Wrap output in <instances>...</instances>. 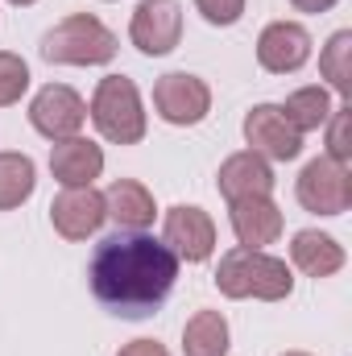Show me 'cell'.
Masks as SVG:
<instances>
[{"label": "cell", "instance_id": "6da1fadb", "mask_svg": "<svg viewBox=\"0 0 352 356\" xmlns=\"http://www.w3.org/2000/svg\"><path fill=\"white\" fill-rule=\"evenodd\" d=\"M91 294L120 319L154 315L175 290L178 257L150 232H112L91 253Z\"/></svg>", "mask_w": 352, "mask_h": 356}, {"label": "cell", "instance_id": "7a4b0ae2", "mask_svg": "<svg viewBox=\"0 0 352 356\" xmlns=\"http://www.w3.org/2000/svg\"><path fill=\"white\" fill-rule=\"evenodd\" d=\"M216 286L224 298H262V302H282L290 298L294 290V277H290V266L269 257L262 249H228L220 257V269H216Z\"/></svg>", "mask_w": 352, "mask_h": 356}, {"label": "cell", "instance_id": "3957f363", "mask_svg": "<svg viewBox=\"0 0 352 356\" xmlns=\"http://www.w3.org/2000/svg\"><path fill=\"white\" fill-rule=\"evenodd\" d=\"M42 58L63 67H104L116 58V33L99 17L75 13L42 38Z\"/></svg>", "mask_w": 352, "mask_h": 356}, {"label": "cell", "instance_id": "277c9868", "mask_svg": "<svg viewBox=\"0 0 352 356\" xmlns=\"http://www.w3.org/2000/svg\"><path fill=\"white\" fill-rule=\"evenodd\" d=\"M88 116H91V124L99 129V137L112 141V145H137L145 137L141 91H137L133 79H125V75H108V79L95 83Z\"/></svg>", "mask_w": 352, "mask_h": 356}, {"label": "cell", "instance_id": "5b68a950", "mask_svg": "<svg viewBox=\"0 0 352 356\" xmlns=\"http://www.w3.org/2000/svg\"><path fill=\"white\" fill-rule=\"evenodd\" d=\"M298 203L315 216H344L352 207V175L349 166L332 162L328 154L307 162L303 175H298Z\"/></svg>", "mask_w": 352, "mask_h": 356}, {"label": "cell", "instance_id": "8992f818", "mask_svg": "<svg viewBox=\"0 0 352 356\" xmlns=\"http://www.w3.org/2000/svg\"><path fill=\"white\" fill-rule=\"evenodd\" d=\"M83 120H88V104H83L79 91L67 88V83H46L33 95V104H29V124L42 137H50V141L79 137Z\"/></svg>", "mask_w": 352, "mask_h": 356}, {"label": "cell", "instance_id": "52a82bcc", "mask_svg": "<svg viewBox=\"0 0 352 356\" xmlns=\"http://www.w3.org/2000/svg\"><path fill=\"white\" fill-rule=\"evenodd\" d=\"M154 108L166 124H199L211 112V88L191 71H170L154 83Z\"/></svg>", "mask_w": 352, "mask_h": 356}, {"label": "cell", "instance_id": "ba28073f", "mask_svg": "<svg viewBox=\"0 0 352 356\" xmlns=\"http://www.w3.org/2000/svg\"><path fill=\"white\" fill-rule=\"evenodd\" d=\"M129 38L141 54L162 58L182 38V4L178 0H141L129 21Z\"/></svg>", "mask_w": 352, "mask_h": 356}, {"label": "cell", "instance_id": "9c48e42d", "mask_svg": "<svg viewBox=\"0 0 352 356\" xmlns=\"http://www.w3.org/2000/svg\"><path fill=\"white\" fill-rule=\"evenodd\" d=\"M162 245L175 253L178 261L199 266V261H207L216 253V224H211V216L203 207L178 203V207L166 211V220H162Z\"/></svg>", "mask_w": 352, "mask_h": 356}, {"label": "cell", "instance_id": "30bf717a", "mask_svg": "<svg viewBox=\"0 0 352 356\" xmlns=\"http://www.w3.org/2000/svg\"><path fill=\"white\" fill-rule=\"evenodd\" d=\"M245 141L265 162H294L303 154V133L290 129L278 104H257L245 112Z\"/></svg>", "mask_w": 352, "mask_h": 356}, {"label": "cell", "instance_id": "8fae6325", "mask_svg": "<svg viewBox=\"0 0 352 356\" xmlns=\"http://www.w3.org/2000/svg\"><path fill=\"white\" fill-rule=\"evenodd\" d=\"M104 220V195L95 186H63V195L50 203V224L63 241H88Z\"/></svg>", "mask_w": 352, "mask_h": 356}, {"label": "cell", "instance_id": "7c38bea8", "mask_svg": "<svg viewBox=\"0 0 352 356\" xmlns=\"http://www.w3.org/2000/svg\"><path fill=\"white\" fill-rule=\"evenodd\" d=\"M311 58V33L298 21H273L257 38V63L269 75H294Z\"/></svg>", "mask_w": 352, "mask_h": 356}, {"label": "cell", "instance_id": "4fadbf2b", "mask_svg": "<svg viewBox=\"0 0 352 356\" xmlns=\"http://www.w3.org/2000/svg\"><path fill=\"white\" fill-rule=\"evenodd\" d=\"M228 220L245 249H265L282 236V207L269 195H249V199L228 203Z\"/></svg>", "mask_w": 352, "mask_h": 356}, {"label": "cell", "instance_id": "5bb4252c", "mask_svg": "<svg viewBox=\"0 0 352 356\" xmlns=\"http://www.w3.org/2000/svg\"><path fill=\"white\" fill-rule=\"evenodd\" d=\"M104 216H108L120 232H145V228L154 224L158 207H154V195H150L141 182L116 178V182L104 191Z\"/></svg>", "mask_w": 352, "mask_h": 356}, {"label": "cell", "instance_id": "9a60e30c", "mask_svg": "<svg viewBox=\"0 0 352 356\" xmlns=\"http://www.w3.org/2000/svg\"><path fill=\"white\" fill-rule=\"evenodd\" d=\"M104 170V149L88 141V137H67L54 141L50 149V175L58 178L63 186H91Z\"/></svg>", "mask_w": 352, "mask_h": 356}, {"label": "cell", "instance_id": "2e32d148", "mask_svg": "<svg viewBox=\"0 0 352 356\" xmlns=\"http://www.w3.org/2000/svg\"><path fill=\"white\" fill-rule=\"evenodd\" d=\"M216 182H220V195L228 203H237V199H249V195H269L273 191V170H269V162H265L262 154L241 149V154H232L220 166Z\"/></svg>", "mask_w": 352, "mask_h": 356}, {"label": "cell", "instance_id": "e0dca14e", "mask_svg": "<svg viewBox=\"0 0 352 356\" xmlns=\"http://www.w3.org/2000/svg\"><path fill=\"white\" fill-rule=\"evenodd\" d=\"M290 261L307 277H332V273L344 269V245L336 236L319 232V228H303L290 241Z\"/></svg>", "mask_w": 352, "mask_h": 356}, {"label": "cell", "instance_id": "ac0fdd59", "mask_svg": "<svg viewBox=\"0 0 352 356\" xmlns=\"http://www.w3.org/2000/svg\"><path fill=\"white\" fill-rule=\"evenodd\" d=\"M186 356H228V319L220 311H195L182 327Z\"/></svg>", "mask_w": 352, "mask_h": 356}, {"label": "cell", "instance_id": "d6986e66", "mask_svg": "<svg viewBox=\"0 0 352 356\" xmlns=\"http://www.w3.org/2000/svg\"><path fill=\"white\" fill-rule=\"evenodd\" d=\"M282 116L290 120L294 133H315L332 116V95H328V88H298L282 104Z\"/></svg>", "mask_w": 352, "mask_h": 356}, {"label": "cell", "instance_id": "ffe728a7", "mask_svg": "<svg viewBox=\"0 0 352 356\" xmlns=\"http://www.w3.org/2000/svg\"><path fill=\"white\" fill-rule=\"evenodd\" d=\"M38 186V170L29 154H0V211L21 207Z\"/></svg>", "mask_w": 352, "mask_h": 356}, {"label": "cell", "instance_id": "44dd1931", "mask_svg": "<svg viewBox=\"0 0 352 356\" xmlns=\"http://www.w3.org/2000/svg\"><path fill=\"white\" fill-rule=\"evenodd\" d=\"M319 75L340 91V95L352 91V33L349 29L332 33V42L323 46V54H319Z\"/></svg>", "mask_w": 352, "mask_h": 356}, {"label": "cell", "instance_id": "7402d4cb", "mask_svg": "<svg viewBox=\"0 0 352 356\" xmlns=\"http://www.w3.org/2000/svg\"><path fill=\"white\" fill-rule=\"evenodd\" d=\"M25 88H29V67H25V58L13 54V50H0V108L17 104V99L25 95Z\"/></svg>", "mask_w": 352, "mask_h": 356}, {"label": "cell", "instance_id": "603a6c76", "mask_svg": "<svg viewBox=\"0 0 352 356\" xmlns=\"http://www.w3.org/2000/svg\"><path fill=\"white\" fill-rule=\"evenodd\" d=\"M349 124H352V108H349V104L332 108V116H328V158H332V162H340V166H349V158H352Z\"/></svg>", "mask_w": 352, "mask_h": 356}, {"label": "cell", "instance_id": "cb8c5ba5", "mask_svg": "<svg viewBox=\"0 0 352 356\" xmlns=\"http://www.w3.org/2000/svg\"><path fill=\"white\" fill-rule=\"evenodd\" d=\"M207 25H237L245 17V0H195Z\"/></svg>", "mask_w": 352, "mask_h": 356}, {"label": "cell", "instance_id": "d4e9b609", "mask_svg": "<svg viewBox=\"0 0 352 356\" xmlns=\"http://www.w3.org/2000/svg\"><path fill=\"white\" fill-rule=\"evenodd\" d=\"M116 356H170V353H166L158 340H133V344H125Z\"/></svg>", "mask_w": 352, "mask_h": 356}, {"label": "cell", "instance_id": "484cf974", "mask_svg": "<svg viewBox=\"0 0 352 356\" xmlns=\"http://www.w3.org/2000/svg\"><path fill=\"white\" fill-rule=\"evenodd\" d=\"M290 4H294L298 13H328L336 0H290Z\"/></svg>", "mask_w": 352, "mask_h": 356}, {"label": "cell", "instance_id": "4316f807", "mask_svg": "<svg viewBox=\"0 0 352 356\" xmlns=\"http://www.w3.org/2000/svg\"><path fill=\"white\" fill-rule=\"evenodd\" d=\"M8 4H17V8H25V4H33V0H8Z\"/></svg>", "mask_w": 352, "mask_h": 356}, {"label": "cell", "instance_id": "83f0119b", "mask_svg": "<svg viewBox=\"0 0 352 356\" xmlns=\"http://www.w3.org/2000/svg\"><path fill=\"white\" fill-rule=\"evenodd\" d=\"M286 356H307V353H286Z\"/></svg>", "mask_w": 352, "mask_h": 356}]
</instances>
